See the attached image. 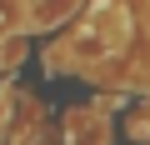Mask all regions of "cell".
I'll use <instances>...</instances> for the list:
<instances>
[{
  "instance_id": "6da1fadb",
  "label": "cell",
  "mask_w": 150,
  "mask_h": 145,
  "mask_svg": "<svg viewBox=\"0 0 150 145\" xmlns=\"http://www.w3.org/2000/svg\"><path fill=\"white\" fill-rule=\"evenodd\" d=\"M65 145H110V120L95 110H70L65 115Z\"/></svg>"
},
{
  "instance_id": "7a4b0ae2",
  "label": "cell",
  "mask_w": 150,
  "mask_h": 145,
  "mask_svg": "<svg viewBox=\"0 0 150 145\" xmlns=\"http://www.w3.org/2000/svg\"><path fill=\"white\" fill-rule=\"evenodd\" d=\"M25 30V0H0V40Z\"/></svg>"
},
{
  "instance_id": "3957f363",
  "label": "cell",
  "mask_w": 150,
  "mask_h": 145,
  "mask_svg": "<svg viewBox=\"0 0 150 145\" xmlns=\"http://www.w3.org/2000/svg\"><path fill=\"white\" fill-rule=\"evenodd\" d=\"M80 0H35V20L40 25H50V20H60V15H70Z\"/></svg>"
},
{
  "instance_id": "277c9868",
  "label": "cell",
  "mask_w": 150,
  "mask_h": 145,
  "mask_svg": "<svg viewBox=\"0 0 150 145\" xmlns=\"http://www.w3.org/2000/svg\"><path fill=\"white\" fill-rule=\"evenodd\" d=\"M0 130H5V90H0Z\"/></svg>"
},
{
  "instance_id": "5b68a950",
  "label": "cell",
  "mask_w": 150,
  "mask_h": 145,
  "mask_svg": "<svg viewBox=\"0 0 150 145\" xmlns=\"http://www.w3.org/2000/svg\"><path fill=\"white\" fill-rule=\"evenodd\" d=\"M145 5H150V0H145Z\"/></svg>"
}]
</instances>
